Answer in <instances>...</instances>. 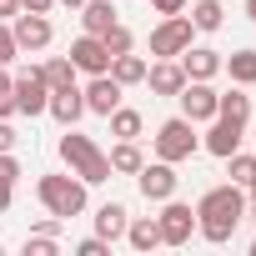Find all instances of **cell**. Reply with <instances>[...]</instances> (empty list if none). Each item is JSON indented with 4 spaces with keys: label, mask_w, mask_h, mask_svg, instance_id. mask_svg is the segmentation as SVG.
<instances>
[{
    "label": "cell",
    "mask_w": 256,
    "mask_h": 256,
    "mask_svg": "<svg viewBox=\"0 0 256 256\" xmlns=\"http://www.w3.org/2000/svg\"><path fill=\"white\" fill-rule=\"evenodd\" d=\"M216 96H221V90H216L211 80H186L176 100H181V116H186V120L206 126V120H216Z\"/></svg>",
    "instance_id": "cell-9"
},
{
    "label": "cell",
    "mask_w": 256,
    "mask_h": 256,
    "mask_svg": "<svg viewBox=\"0 0 256 256\" xmlns=\"http://www.w3.org/2000/svg\"><path fill=\"white\" fill-rule=\"evenodd\" d=\"M246 216H251V221H256V201H246Z\"/></svg>",
    "instance_id": "cell-40"
},
{
    "label": "cell",
    "mask_w": 256,
    "mask_h": 256,
    "mask_svg": "<svg viewBox=\"0 0 256 256\" xmlns=\"http://www.w3.org/2000/svg\"><path fill=\"white\" fill-rule=\"evenodd\" d=\"M100 40H106V50H110V56H126V50H136V36H131V26H126V20H116V26H110Z\"/></svg>",
    "instance_id": "cell-28"
},
{
    "label": "cell",
    "mask_w": 256,
    "mask_h": 256,
    "mask_svg": "<svg viewBox=\"0 0 256 256\" xmlns=\"http://www.w3.org/2000/svg\"><path fill=\"white\" fill-rule=\"evenodd\" d=\"M20 16V0H0V20H16Z\"/></svg>",
    "instance_id": "cell-37"
},
{
    "label": "cell",
    "mask_w": 256,
    "mask_h": 256,
    "mask_svg": "<svg viewBox=\"0 0 256 256\" xmlns=\"http://www.w3.org/2000/svg\"><path fill=\"white\" fill-rule=\"evenodd\" d=\"M251 256H256V241H251Z\"/></svg>",
    "instance_id": "cell-41"
},
{
    "label": "cell",
    "mask_w": 256,
    "mask_h": 256,
    "mask_svg": "<svg viewBox=\"0 0 256 256\" xmlns=\"http://www.w3.org/2000/svg\"><path fill=\"white\" fill-rule=\"evenodd\" d=\"M10 96H16V116H46V106H50V86H46V76H40V66H30V70H20L16 80H10Z\"/></svg>",
    "instance_id": "cell-6"
},
{
    "label": "cell",
    "mask_w": 256,
    "mask_h": 256,
    "mask_svg": "<svg viewBox=\"0 0 256 256\" xmlns=\"http://www.w3.org/2000/svg\"><path fill=\"white\" fill-rule=\"evenodd\" d=\"M20 56V46H16V36H10V20H0V66H10Z\"/></svg>",
    "instance_id": "cell-31"
},
{
    "label": "cell",
    "mask_w": 256,
    "mask_h": 256,
    "mask_svg": "<svg viewBox=\"0 0 256 256\" xmlns=\"http://www.w3.org/2000/svg\"><path fill=\"white\" fill-rule=\"evenodd\" d=\"M241 221H246V186L221 181V186L201 191V201H196V236H201V241L226 246Z\"/></svg>",
    "instance_id": "cell-1"
},
{
    "label": "cell",
    "mask_w": 256,
    "mask_h": 256,
    "mask_svg": "<svg viewBox=\"0 0 256 256\" xmlns=\"http://www.w3.org/2000/svg\"><path fill=\"white\" fill-rule=\"evenodd\" d=\"M141 86H151V96H171V100H176L181 86H186V70H181V60H151Z\"/></svg>",
    "instance_id": "cell-15"
},
{
    "label": "cell",
    "mask_w": 256,
    "mask_h": 256,
    "mask_svg": "<svg viewBox=\"0 0 256 256\" xmlns=\"http://www.w3.org/2000/svg\"><path fill=\"white\" fill-rule=\"evenodd\" d=\"M151 6H156V16H181L186 0H151Z\"/></svg>",
    "instance_id": "cell-34"
},
{
    "label": "cell",
    "mask_w": 256,
    "mask_h": 256,
    "mask_svg": "<svg viewBox=\"0 0 256 256\" xmlns=\"http://www.w3.org/2000/svg\"><path fill=\"white\" fill-rule=\"evenodd\" d=\"M136 186H141V196L146 201H171L176 196V186H181V176H176V166L171 161H146L141 171H136Z\"/></svg>",
    "instance_id": "cell-8"
},
{
    "label": "cell",
    "mask_w": 256,
    "mask_h": 256,
    "mask_svg": "<svg viewBox=\"0 0 256 256\" xmlns=\"http://www.w3.org/2000/svg\"><path fill=\"white\" fill-rule=\"evenodd\" d=\"M126 221H131V211H126L120 201H106V206L96 211V236H100V241H120V236H126Z\"/></svg>",
    "instance_id": "cell-19"
},
{
    "label": "cell",
    "mask_w": 256,
    "mask_h": 256,
    "mask_svg": "<svg viewBox=\"0 0 256 256\" xmlns=\"http://www.w3.org/2000/svg\"><path fill=\"white\" fill-rule=\"evenodd\" d=\"M46 116H56L60 126H76V120L86 116V96H80V86H66V90H50V106H46Z\"/></svg>",
    "instance_id": "cell-16"
},
{
    "label": "cell",
    "mask_w": 256,
    "mask_h": 256,
    "mask_svg": "<svg viewBox=\"0 0 256 256\" xmlns=\"http://www.w3.org/2000/svg\"><path fill=\"white\" fill-rule=\"evenodd\" d=\"M10 36H16L20 50H46V46L56 40V26H50V16H30V10H20V16L10 20Z\"/></svg>",
    "instance_id": "cell-12"
},
{
    "label": "cell",
    "mask_w": 256,
    "mask_h": 256,
    "mask_svg": "<svg viewBox=\"0 0 256 256\" xmlns=\"http://www.w3.org/2000/svg\"><path fill=\"white\" fill-rule=\"evenodd\" d=\"M221 70H226L236 86H256V50H231V56H221Z\"/></svg>",
    "instance_id": "cell-21"
},
{
    "label": "cell",
    "mask_w": 256,
    "mask_h": 256,
    "mask_svg": "<svg viewBox=\"0 0 256 256\" xmlns=\"http://www.w3.org/2000/svg\"><path fill=\"white\" fill-rule=\"evenodd\" d=\"M120 241L131 246V251H156V246H161V226H156V216H131Z\"/></svg>",
    "instance_id": "cell-17"
},
{
    "label": "cell",
    "mask_w": 256,
    "mask_h": 256,
    "mask_svg": "<svg viewBox=\"0 0 256 256\" xmlns=\"http://www.w3.org/2000/svg\"><path fill=\"white\" fill-rule=\"evenodd\" d=\"M56 6H70V10H80V6H86V0H56Z\"/></svg>",
    "instance_id": "cell-38"
},
{
    "label": "cell",
    "mask_w": 256,
    "mask_h": 256,
    "mask_svg": "<svg viewBox=\"0 0 256 256\" xmlns=\"http://www.w3.org/2000/svg\"><path fill=\"white\" fill-rule=\"evenodd\" d=\"M20 10H30V16H50L56 0H20Z\"/></svg>",
    "instance_id": "cell-35"
},
{
    "label": "cell",
    "mask_w": 256,
    "mask_h": 256,
    "mask_svg": "<svg viewBox=\"0 0 256 256\" xmlns=\"http://www.w3.org/2000/svg\"><path fill=\"white\" fill-rule=\"evenodd\" d=\"M36 201H40L50 216L70 221V216H80V211L90 206V186H86L76 171H50V176L36 181Z\"/></svg>",
    "instance_id": "cell-2"
},
{
    "label": "cell",
    "mask_w": 256,
    "mask_h": 256,
    "mask_svg": "<svg viewBox=\"0 0 256 256\" xmlns=\"http://www.w3.org/2000/svg\"><path fill=\"white\" fill-rule=\"evenodd\" d=\"M0 251H6V246H0Z\"/></svg>",
    "instance_id": "cell-42"
},
{
    "label": "cell",
    "mask_w": 256,
    "mask_h": 256,
    "mask_svg": "<svg viewBox=\"0 0 256 256\" xmlns=\"http://www.w3.org/2000/svg\"><path fill=\"white\" fill-rule=\"evenodd\" d=\"M116 20H120V10L110 6V0H86V6H80V30L86 36H106Z\"/></svg>",
    "instance_id": "cell-18"
},
{
    "label": "cell",
    "mask_w": 256,
    "mask_h": 256,
    "mask_svg": "<svg viewBox=\"0 0 256 256\" xmlns=\"http://www.w3.org/2000/svg\"><path fill=\"white\" fill-rule=\"evenodd\" d=\"M60 161H66V171H76L86 186H100V181H110V156L90 141V136H80L76 126H66V136H60Z\"/></svg>",
    "instance_id": "cell-3"
},
{
    "label": "cell",
    "mask_w": 256,
    "mask_h": 256,
    "mask_svg": "<svg viewBox=\"0 0 256 256\" xmlns=\"http://www.w3.org/2000/svg\"><path fill=\"white\" fill-rule=\"evenodd\" d=\"M110 251V241H100V236H86V241H76V256H106Z\"/></svg>",
    "instance_id": "cell-32"
},
{
    "label": "cell",
    "mask_w": 256,
    "mask_h": 256,
    "mask_svg": "<svg viewBox=\"0 0 256 256\" xmlns=\"http://www.w3.org/2000/svg\"><path fill=\"white\" fill-rule=\"evenodd\" d=\"M106 120H110V136H116V141H141V131H146L141 110H131V106H116Z\"/></svg>",
    "instance_id": "cell-20"
},
{
    "label": "cell",
    "mask_w": 256,
    "mask_h": 256,
    "mask_svg": "<svg viewBox=\"0 0 256 256\" xmlns=\"http://www.w3.org/2000/svg\"><path fill=\"white\" fill-rule=\"evenodd\" d=\"M176 60H181L186 80H216V76H221V50H211V46H196V40H191Z\"/></svg>",
    "instance_id": "cell-14"
},
{
    "label": "cell",
    "mask_w": 256,
    "mask_h": 256,
    "mask_svg": "<svg viewBox=\"0 0 256 256\" xmlns=\"http://www.w3.org/2000/svg\"><path fill=\"white\" fill-rule=\"evenodd\" d=\"M191 26L196 30H221L226 26V6H221V0H196V6H191Z\"/></svg>",
    "instance_id": "cell-24"
},
{
    "label": "cell",
    "mask_w": 256,
    "mask_h": 256,
    "mask_svg": "<svg viewBox=\"0 0 256 256\" xmlns=\"http://www.w3.org/2000/svg\"><path fill=\"white\" fill-rule=\"evenodd\" d=\"M40 76H46V86H50V90H66V86H76V76H80V70L70 66V56H50V60L40 66Z\"/></svg>",
    "instance_id": "cell-25"
},
{
    "label": "cell",
    "mask_w": 256,
    "mask_h": 256,
    "mask_svg": "<svg viewBox=\"0 0 256 256\" xmlns=\"http://www.w3.org/2000/svg\"><path fill=\"white\" fill-rule=\"evenodd\" d=\"M191 36H196V26H191L186 10H181V16H161L156 30H151V56H156V60H176V56L191 46Z\"/></svg>",
    "instance_id": "cell-5"
},
{
    "label": "cell",
    "mask_w": 256,
    "mask_h": 256,
    "mask_svg": "<svg viewBox=\"0 0 256 256\" xmlns=\"http://www.w3.org/2000/svg\"><path fill=\"white\" fill-rule=\"evenodd\" d=\"M16 206V181H0V216Z\"/></svg>",
    "instance_id": "cell-36"
},
{
    "label": "cell",
    "mask_w": 256,
    "mask_h": 256,
    "mask_svg": "<svg viewBox=\"0 0 256 256\" xmlns=\"http://www.w3.org/2000/svg\"><path fill=\"white\" fill-rule=\"evenodd\" d=\"M241 136H246V120H231V116H216V120H206V136H201V151H211V156H231V151H241Z\"/></svg>",
    "instance_id": "cell-10"
},
{
    "label": "cell",
    "mask_w": 256,
    "mask_h": 256,
    "mask_svg": "<svg viewBox=\"0 0 256 256\" xmlns=\"http://www.w3.org/2000/svg\"><path fill=\"white\" fill-rule=\"evenodd\" d=\"M226 181L251 186V181H256V151H231V156H226Z\"/></svg>",
    "instance_id": "cell-27"
},
{
    "label": "cell",
    "mask_w": 256,
    "mask_h": 256,
    "mask_svg": "<svg viewBox=\"0 0 256 256\" xmlns=\"http://www.w3.org/2000/svg\"><path fill=\"white\" fill-rule=\"evenodd\" d=\"M106 156H110V171H120V176H136V171L146 166V156H141V146H136V141H116Z\"/></svg>",
    "instance_id": "cell-23"
},
{
    "label": "cell",
    "mask_w": 256,
    "mask_h": 256,
    "mask_svg": "<svg viewBox=\"0 0 256 256\" xmlns=\"http://www.w3.org/2000/svg\"><path fill=\"white\" fill-rule=\"evenodd\" d=\"M70 66H76V70H86V76H100V70H110V50H106V40L80 30V36L70 40Z\"/></svg>",
    "instance_id": "cell-13"
},
{
    "label": "cell",
    "mask_w": 256,
    "mask_h": 256,
    "mask_svg": "<svg viewBox=\"0 0 256 256\" xmlns=\"http://www.w3.org/2000/svg\"><path fill=\"white\" fill-rule=\"evenodd\" d=\"M10 80H16V76H6V66H0V120H10V116H16V96H10Z\"/></svg>",
    "instance_id": "cell-30"
},
{
    "label": "cell",
    "mask_w": 256,
    "mask_h": 256,
    "mask_svg": "<svg viewBox=\"0 0 256 256\" xmlns=\"http://www.w3.org/2000/svg\"><path fill=\"white\" fill-rule=\"evenodd\" d=\"M110 76H116L120 86H141V80H146V56H136V50L110 56Z\"/></svg>",
    "instance_id": "cell-22"
},
{
    "label": "cell",
    "mask_w": 256,
    "mask_h": 256,
    "mask_svg": "<svg viewBox=\"0 0 256 256\" xmlns=\"http://www.w3.org/2000/svg\"><path fill=\"white\" fill-rule=\"evenodd\" d=\"M56 251H60V236H46V231L26 236V256H56Z\"/></svg>",
    "instance_id": "cell-29"
},
{
    "label": "cell",
    "mask_w": 256,
    "mask_h": 256,
    "mask_svg": "<svg viewBox=\"0 0 256 256\" xmlns=\"http://www.w3.org/2000/svg\"><path fill=\"white\" fill-rule=\"evenodd\" d=\"M246 20H256V0H246Z\"/></svg>",
    "instance_id": "cell-39"
},
{
    "label": "cell",
    "mask_w": 256,
    "mask_h": 256,
    "mask_svg": "<svg viewBox=\"0 0 256 256\" xmlns=\"http://www.w3.org/2000/svg\"><path fill=\"white\" fill-rule=\"evenodd\" d=\"M151 151H156V161H171V166L191 161V156L201 151L196 120H186V116H171V120H161V126H156V136H151Z\"/></svg>",
    "instance_id": "cell-4"
},
{
    "label": "cell",
    "mask_w": 256,
    "mask_h": 256,
    "mask_svg": "<svg viewBox=\"0 0 256 256\" xmlns=\"http://www.w3.org/2000/svg\"><path fill=\"white\" fill-rule=\"evenodd\" d=\"M216 116L251 120V96H246V86H236V90H221V96H216Z\"/></svg>",
    "instance_id": "cell-26"
},
{
    "label": "cell",
    "mask_w": 256,
    "mask_h": 256,
    "mask_svg": "<svg viewBox=\"0 0 256 256\" xmlns=\"http://www.w3.org/2000/svg\"><path fill=\"white\" fill-rule=\"evenodd\" d=\"M16 141H20V136H16V126H10V120H0V151H16Z\"/></svg>",
    "instance_id": "cell-33"
},
{
    "label": "cell",
    "mask_w": 256,
    "mask_h": 256,
    "mask_svg": "<svg viewBox=\"0 0 256 256\" xmlns=\"http://www.w3.org/2000/svg\"><path fill=\"white\" fill-rule=\"evenodd\" d=\"M156 226H161V246H186L196 236V206H186V201L171 196V201H161Z\"/></svg>",
    "instance_id": "cell-7"
},
{
    "label": "cell",
    "mask_w": 256,
    "mask_h": 256,
    "mask_svg": "<svg viewBox=\"0 0 256 256\" xmlns=\"http://www.w3.org/2000/svg\"><path fill=\"white\" fill-rule=\"evenodd\" d=\"M120 80L110 76V70H100V76H90L86 86H80V96H86V116H110L116 106H120Z\"/></svg>",
    "instance_id": "cell-11"
}]
</instances>
